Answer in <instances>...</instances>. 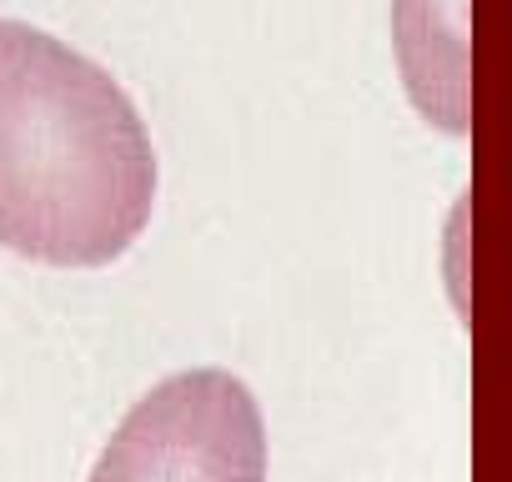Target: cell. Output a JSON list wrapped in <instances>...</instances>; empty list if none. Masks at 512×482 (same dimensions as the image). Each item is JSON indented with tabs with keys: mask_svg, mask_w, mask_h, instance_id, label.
Returning a JSON list of instances; mask_svg holds the SVG:
<instances>
[{
	"mask_svg": "<svg viewBox=\"0 0 512 482\" xmlns=\"http://www.w3.org/2000/svg\"><path fill=\"white\" fill-rule=\"evenodd\" d=\"M156 206V151L131 96L66 41L0 21V247L106 267Z\"/></svg>",
	"mask_w": 512,
	"mask_h": 482,
	"instance_id": "cell-1",
	"label": "cell"
},
{
	"mask_svg": "<svg viewBox=\"0 0 512 482\" xmlns=\"http://www.w3.org/2000/svg\"><path fill=\"white\" fill-rule=\"evenodd\" d=\"M91 482H267L262 412L231 372L166 377L116 427Z\"/></svg>",
	"mask_w": 512,
	"mask_h": 482,
	"instance_id": "cell-2",
	"label": "cell"
}]
</instances>
